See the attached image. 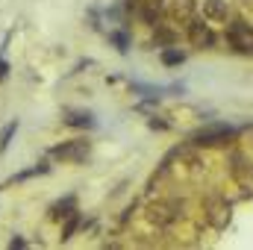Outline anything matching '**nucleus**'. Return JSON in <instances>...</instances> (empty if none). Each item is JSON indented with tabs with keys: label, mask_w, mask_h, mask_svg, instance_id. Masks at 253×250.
Segmentation results:
<instances>
[{
	"label": "nucleus",
	"mask_w": 253,
	"mask_h": 250,
	"mask_svg": "<svg viewBox=\"0 0 253 250\" xmlns=\"http://www.w3.org/2000/svg\"><path fill=\"white\" fill-rule=\"evenodd\" d=\"M186 215H189V203L183 197H162V200L150 203L147 212H144L147 224L156 227V230H174Z\"/></svg>",
	"instance_id": "1"
},
{
	"label": "nucleus",
	"mask_w": 253,
	"mask_h": 250,
	"mask_svg": "<svg viewBox=\"0 0 253 250\" xmlns=\"http://www.w3.org/2000/svg\"><path fill=\"white\" fill-rule=\"evenodd\" d=\"M224 39L230 42V47L236 53H253V27L242 15H233L224 24Z\"/></svg>",
	"instance_id": "2"
},
{
	"label": "nucleus",
	"mask_w": 253,
	"mask_h": 250,
	"mask_svg": "<svg viewBox=\"0 0 253 250\" xmlns=\"http://www.w3.org/2000/svg\"><path fill=\"white\" fill-rule=\"evenodd\" d=\"M183 33H186V39H189L197 50H215V47H218V33H215V30H212V24H209V21H203L200 15H197V18H191L189 24L183 27Z\"/></svg>",
	"instance_id": "3"
},
{
	"label": "nucleus",
	"mask_w": 253,
	"mask_h": 250,
	"mask_svg": "<svg viewBox=\"0 0 253 250\" xmlns=\"http://www.w3.org/2000/svg\"><path fill=\"white\" fill-rule=\"evenodd\" d=\"M227 218H230V200L221 197V194H209V197L203 200V221H206L209 227L221 230V227L227 224Z\"/></svg>",
	"instance_id": "4"
},
{
	"label": "nucleus",
	"mask_w": 253,
	"mask_h": 250,
	"mask_svg": "<svg viewBox=\"0 0 253 250\" xmlns=\"http://www.w3.org/2000/svg\"><path fill=\"white\" fill-rule=\"evenodd\" d=\"M88 150H91V144L85 138H74V141H65L59 147H53L50 156L53 159H62V162H83L88 156Z\"/></svg>",
	"instance_id": "5"
},
{
	"label": "nucleus",
	"mask_w": 253,
	"mask_h": 250,
	"mask_svg": "<svg viewBox=\"0 0 253 250\" xmlns=\"http://www.w3.org/2000/svg\"><path fill=\"white\" fill-rule=\"evenodd\" d=\"M200 18L209 24H227L233 18V9L227 0H203L200 3Z\"/></svg>",
	"instance_id": "6"
},
{
	"label": "nucleus",
	"mask_w": 253,
	"mask_h": 250,
	"mask_svg": "<svg viewBox=\"0 0 253 250\" xmlns=\"http://www.w3.org/2000/svg\"><path fill=\"white\" fill-rule=\"evenodd\" d=\"M135 12L141 15V21L147 27H156L165 21V12H168V3L165 0H138L135 3Z\"/></svg>",
	"instance_id": "7"
},
{
	"label": "nucleus",
	"mask_w": 253,
	"mask_h": 250,
	"mask_svg": "<svg viewBox=\"0 0 253 250\" xmlns=\"http://www.w3.org/2000/svg\"><path fill=\"white\" fill-rule=\"evenodd\" d=\"M171 12H174L177 24H180V27H186L191 18H197V15H200V3H197V0H174V3H171Z\"/></svg>",
	"instance_id": "8"
},
{
	"label": "nucleus",
	"mask_w": 253,
	"mask_h": 250,
	"mask_svg": "<svg viewBox=\"0 0 253 250\" xmlns=\"http://www.w3.org/2000/svg\"><path fill=\"white\" fill-rule=\"evenodd\" d=\"M230 135H233L230 126H215V129H203V132H197V135H194V144H221V141H227Z\"/></svg>",
	"instance_id": "9"
},
{
	"label": "nucleus",
	"mask_w": 253,
	"mask_h": 250,
	"mask_svg": "<svg viewBox=\"0 0 253 250\" xmlns=\"http://www.w3.org/2000/svg\"><path fill=\"white\" fill-rule=\"evenodd\" d=\"M153 33H156V36H153V42H156V44H162V47H171V44H177V42H180V30L168 27L165 21H162V24H156V27H153Z\"/></svg>",
	"instance_id": "10"
},
{
	"label": "nucleus",
	"mask_w": 253,
	"mask_h": 250,
	"mask_svg": "<svg viewBox=\"0 0 253 250\" xmlns=\"http://www.w3.org/2000/svg\"><path fill=\"white\" fill-rule=\"evenodd\" d=\"M71 212H77V200L74 197H65V200L50 206V221H65Z\"/></svg>",
	"instance_id": "11"
},
{
	"label": "nucleus",
	"mask_w": 253,
	"mask_h": 250,
	"mask_svg": "<svg viewBox=\"0 0 253 250\" xmlns=\"http://www.w3.org/2000/svg\"><path fill=\"white\" fill-rule=\"evenodd\" d=\"M80 224H83V215H80V212H71V215L65 218V224H62V242L74 239V233L80 230Z\"/></svg>",
	"instance_id": "12"
},
{
	"label": "nucleus",
	"mask_w": 253,
	"mask_h": 250,
	"mask_svg": "<svg viewBox=\"0 0 253 250\" xmlns=\"http://www.w3.org/2000/svg\"><path fill=\"white\" fill-rule=\"evenodd\" d=\"M65 124L68 126H94V115L91 112H68V118H65Z\"/></svg>",
	"instance_id": "13"
},
{
	"label": "nucleus",
	"mask_w": 253,
	"mask_h": 250,
	"mask_svg": "<svg viewBox=\"0 0 253 250\" xmlns=\"http://www.w3.org/2000/svg\"><path fill=\"white\" fill-rule=\"evenodd\" d=\"M159 59H162V65L174 68V65L186 62V53H183V50H174V44H171V47H165V50H162V56H159Z\"/></svg>",
	"instance_id": "14"
},
{
	"label": "nucleus",
	"mask_w": 253,
	"mask_h": 250,
	"mask_svg": "<svg viewBox=\"0 0 253 250\" xmlns=\"http://www.w3.org/2000/svg\"><path fill=\"white\" fill-rule=\"evenodd\" d=\"M50 171V162H39L36 168H30V171H21L18 177H15V183H21V180H30V177H39V174H47Z\"/></svg>",
	"instance_id": "15"
},
{
	"label": "nucleus",
	"mask_w": 253,
	"mask_h": 250,
	"mask_svg": "<svg viewBox=\"0 0 253 250\" xmlns=\"http://www.w3.org/2000/svg\"><path fill=\"white\" fill-rule=\"evenodd\" d=\"M15 129H18V121H9V124L3 126V132H0V150H6V147H9V141H12Z\"/></svg>",
	"instance_id": "16"
},
{
	"label": "nucleus",
	"mask_w": 253,
	"mask_h": 250,
	"mask_svg": "<svg viewBox=\"0 0 253 250\" xmlns=\"http://www.w3.org/2000/svg\"><path fill=\"white\" fill-rule=\"evenodd\" d=\"M109 42H115L121 53H126V50H129V39H126V33H109Z\"/></svg>",
	"instance_id": "17"
}]
</instances>
